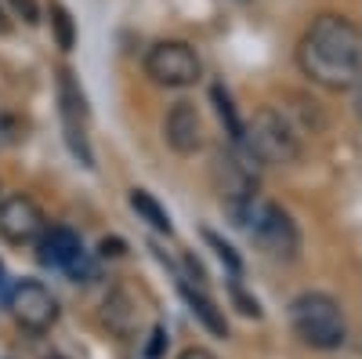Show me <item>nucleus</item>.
I'll use <instances>...</instances> for the list:
<instances>
[{
    "label": "nucleus",
    "instance_id": "f257e3e1",
    "mask_svg": "<svg viewBox=\"0 0 362 359\" xmlns=\"http://www.w3.org/2000/svg\"><path fill=\"white\" fill-rule=\"evenodd\" d=\"M297 62L312 84L348 91L362 76V33L344 15H319L297 47Z\"/></svg>",
    "mask_w": 362,
    "mask_h": 359
},
{
    "label": "nucleus",
    "instance_id": "f03ea898",
    "mask_svg": "<svg viewBox=\"0 0 362 359\" xmlns=\"http://www.w3.org/2000/svg\"><path fill=\"white\" fill-rule=\"evenodd\" d=\"M290 326L293 334L305 341L308 348H341L348 341V319H344V309L337 297H329L322 290H308L293 297L290 305Z\"/></svg>",
    "mask_w": 362,
    "mask_h": 359
},
{
    "label": "nucleus",
    "instance_id": "7ed1b4c3",
    "mask_svg": "<svg viewBox=\"0 0 362 359\" xmlns=\"http://www.w3.org/2000/svg\"><path fill=\"white\" fill-rule=\"evenodd\" d=\"M247 153L272 167H290L300 160V138L279 109L264 106L254 113L250 127H247Z\"/></svg>",
    "mask_w": 362,
    "mask_h": 359
},
{
    "label": "nucleus",
    "instance_id": "20e7f679",
    "mask_svg": "<svg viewBox=\"0 0 362 359\" xmlns=\"http://www.w3.org/2000/svg\"><path fill=\"white\" fill-rule=\"evenodd\" d=\"M247 222H254L250 225V239H254V247L264 258L283 261V265L297 261V254H300V229L290 218V211H283L279 203H261L257 211H250Z\"/></svg>",
    "mask_w": 362,
    "mask_h": 359
},
{
    "label": "nucleus",
    "instance_id": "39448f33",
    "mask_svg": "<svg viewBox=\"0 0 362 359\" xmlns=\"http://www.w3.org/2000/svg\"><path fill=\"white\" fill-rule=\"evenodd\" d=\"M145 73L160 87H189L203 76V62L185 40H160L145 55Z\"/></svg>",
    "mask_w": 362,
    "mask_h": 359
},
{
    "label": "nucleus",
    "instance_id": "423d86ee",
    "mask_svg": "<svg viewBox=\"0 0 362 359\" xmlns=\"http://www.w3.org/2000/svg\"><path fill=\"white\" fill-rule=\"evenodd\" d=\"M214 182H218V196L225 203V211L232 215V222L243 225L254 211V196H257V174L250 171V164L232 153H218Z\"/></svg>",
    "mask_w": 362,
    "mask_h": 359
},
{
    "label": "nucleus",
    "instance_id": "0eeeda50",
    "mask_svg": "<svg viewBox=\"0 0 362 359\" xmlns=\"http://www.w3.org/2000/svg\"><path fill=\"white\" fill-rule=\"evenodd\" d=\"M58 113H62V131H66L69 153L83 167H95V153H90V142H87V98H83V87L73 76V69H58Z\"/></svg>",
    "mask_w": 362,
    "mask_h": 359
},
{
    "label": "nucleus",
    "instance_id": "6e6552de",
    "mask_svg": "<svg viewBox=\"0 0 362 359\" xmlns=\"http://www.w3.org/2000/svg\"><path fill=\"white\" fill-rule=\"evenodd\" d=\"M8 309L15 316L18 326H25V331H33V334H44L51 331V326L58 323V302H54V294L37 283V280H22L11 287L8 294Z\"/></svg>",
    "mask_w": 362,
    "mask_h": 359
},
{
    "label": "nucleus",
    "instance_id": "1a4fd4ad",
    "mask_svg": "<svg viewBox=\"0 0 362 359\" xmlns=\"http://www.w3.org/2000/svg\"><path fill=\"white\" fill-rule=\"evenodd\" d=\"M47 229L44 211L37 207V200H29L22 193H11L0 200V239L11 247H25L37 244V236Z\"/></svg>",
    "mask_w": 362,
    "mask_h": 359
},
{
    "label": "nucleus",
    "instance_id": "9d476101",
    "mask_svg": "<svg viewBox=\"0 0 362 359\" xmlns=\"http://www.w3.org/2000/svg\"><path fill=\"white\" fill-rule=\"evenodd\" d=\"M163 138L177 156H192L203 149V116L192 102H174L163 120Z\"/></svg>",
    "mask_w": 362,
    "mask_h": 359
},
{
    "label": "nucleus",
    "instance_id": "9b49d317",
    "mask_svg": "<svg viewBox=\"0 0 362 359\" xmlns=\"http://www.w3.org/2000/svg\"><path fill=\"white\" fill-rule=\"evenodd\" d=\"M102 323L109 326L116 338H134L138 326H141V305H138V297L127 287L109 290L105 305H102Z\"/></svg>",
    "mask_w": 362,
    "mask_h": 359
},
{
    "label": "nucleus",
    "instance_id": "f8f14e48",
    "mask_svg": "<svg viewBox=\"0 0 362 359\" xmlns=\"http://www.w3.org/2000/svg\"><path fill=\"white\" fill-rule=\"evenodd\" d=\"M83 244H80V236L66 225H54V229H44L37 236V258L40 265L47 268H69L76 258H80Z\"/></svg>",
    "mask_w": 362,
    "mask_h": 359
},
{
    "label": "nucleus",
    "instance_id": "ddd939ff",
    "mask_svg": "<svg viewBox=\"0 0 362 359\" xmlns=\"http://www.w3.org/2000/svg\"><path fill=\"white\" fill-rule=\"evenodd\" d=\"M177 287H181V294H185V302H189L192 316L206 326V331L214 334V338H228L225 312L218 309L214 297H210V290H206V287H196V283H185V280H177Z\"/></svg>",
    "mask_w": 362,
    "mask_h": 359
},
{
    "label": "nucleus",
    "instance_id": "4468645a",
    "mask_svg": "<svg viewBox=\"0 0 362 359\" xmlns=\"http://www.w3.org/2000/svg\"><path fill=\"white\" fill-rule=\"evenodd\" d=\"M210 98H214V109H218V116H221V124H225L232 145L247 149V127H243V120H239V113H235V106H232V95L225 91L221 84H214V87H210Z\"/></svg>",
    "mask_w": 362,
    "mask_h": 359
},
{
    "label": "nucleus",
    "instance_id": "2eb2a0df",
    "mask_svg": "<svg viewBox=\"0 0 362 359\" xmlns=\"http://www.w3.org/2000/svg\"><path fill=\"white\" fill-rule=\"evenodd\" d=\"M131 207H134V215L141 218V222H148L156 232H167L170 236V215L163 211V203L153 196V193H145V189H131Z\"/></svg>",
    "mask_w": 362,
    "mask_h": 359
},
{
    "label": "nucleus",
    "instance_id": "dca6fc26",
    "mask_svg": "<svg viewBox=\"0 0 362 359\" xmlns=\"http://www.w3.org/2000/svg\"><path fill=\"white\" fill-rule=\"evenodd\" d=\"M51 33H54V44L62 51H73L76 44V25H73V15L62 8V4H51Z\"/></svg>",
    "mask_w": 362,
    "mask_h": 359
},
{
    "label": "nucleus",
    "instance_id": "f3484780",
    "mask_svg": "<svg viewBox=\"0 0 362 359\" xmlns=\"http://www.w3.org/2000/svg\"><path fill=\"white\" fill-rule=\"evenodd\" d=\"M203 239H206V247H214V251H218V258L228 265V273H232V276L243 273V258H239V254L232 251V244H225V239H221L218 232H210V229L203 232Z\"/></svg>",
    "mask_w": 362,
    "mask_h": 359
},
{
    "label": "nucleus",
    "instance_id": "a211bd4d",
    "mask_svg": "<svg viewBox=\"0 0 362 359\" xmlns=\"http://www.w3.org/2000/svg\"><path fill=\"white\" fill-rule=\"evenodd\" d=\"M228 290H232V302H235V309L243 312V316H261V305H257V297H250L247 290H243V283H239V276H232V283H228Z\"/></svg>",
    "mask_w": 362,
    "mask_h": 359
},
{
    "label": "nucleus",
    "instance_id": "6ab92c4d",
    "mask_svg": "<svg viewBox=\"0 0 362 359\" xmlns=\"http://www.w3.org/2000/svg\"><path fill=\"white\" fill-rule=\"evenodd\" d=\"M8 4H11V11H15L25 25H37V22H40V8L33 4V0H8Z\"/></svg>",
    "mask_w": 362,
    "mask_h": 359
},
{
    "label": "nucleus",
    "instance_id": "aec40b11",
    "mask_svg": "<svg viewBox=\"0 0 362 359\" xmlns=\"http://www.w3.org/2000/svg\"><path fill=\"white\" fill-rule=\"evenodd\" d=\"M163 345H167V331H163V326H156V331H153V341H148V348H145V359H160Z\"/></svg>",
    "mask_w": 362,
    "mask_h": 359
},
{
    "label": "nucleus",
    "instance_id": "412c9836",
    "mask_svg": "<svg viewBox=\"0 0 362 359\" xmlns=\"http://www.w3.org/2000/svg\"><path fill=\"white\" fill-rule=\"evenodd\" d=\"M177 359H218V355L210 352V348H199V345H192V348H185V352H181Z\"/></svg>",
    "mask_w": 362,
    "mask_h": 359
},
{
    "label": "nucleus",
    "instance_id": "4be33fe9",
    "mask_svg": "<svg viewBox=\"0 0 362 359\" xmlns=\"http://www.w3.org/2000/svg\"><path fill=\"white\" fill-rule=\"evenodd\" d=\"M102 254L109 258H119V254H124V239H102Z\"/></svg>",
    "mask_w": 362,
    "mask_h": 359
},
{
    "label": "nucleus",
    "instance_id": "5701e85b",
    "mask_svg": "<svg viewBox=\"0 0 362 359\" xmlns=\"http://www.w3.org/2000/svg\"><path fill=\"white\" fill-rule=\"evenodd\" d=\"M8 33H11V22H8L4 8H0V37H8Z\"/></svg>",
    "mask_w": 362,
    "mask_h": 359
},
{
    "label": "nucleus",
    "instance_id": "b1692460",
    "mask_svg": "<svg viewBox=\"0 0 362 359\" xmlns=\"http://www.w3.org/2000/svg\"><path fill=\"white\" fill-rule=\"evenodd\" d=\"M0 283H4V268H0Z\"/></svg>",
    "mask_w": 362,
    "mask_h": 359
}]
</instances>
